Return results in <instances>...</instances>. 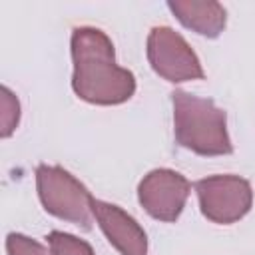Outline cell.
<instances>
[{
  "mask_svg": "<svg viewBox=\"0 0 255 255\" xmlns=\"http://www.w3.org/2000/svg\"><path fill=\"white\" fill-rule=\"evenodd\" d=\"M74 92L98 106L128 102L135 92V78L129 70L116 64L112 40L94 26H80L72 32Z\"/></svg>",
  "mask_w": 255,
  "mask_h": 255,
  "instance_id": "cell-1",
  "label": "cell"
},
{
  "mask_svg": "<svg viewBox=\"0 0 255 255\" xmlns=\"http://www.w3.org/2000/svg\"><path fill=\"white\" fill-rule=\"evenodd\" d=\"M175 139L181 147L199 155H227L233 151L227 133V116L207 98L183 90L171 92Z\"/></svg>",
  "mask_w": 255,
  "mask_h": 255,
  "instance_id": "cell-2",
  "label": "cell"
},
{
  "mask_svg": "<svg viewBox=\"0 0 255 255\" xmlns=\"http://www.w3.org/2000/svg\"><path fill=\"white\" fill-rule=\"evenodd\" d=\"M36 185L40 201L48 213L90 229L94 197L80 179L60 165L42 163L36 167Z\"/></svg>",
  "mask_w": 255,
  "mask_h": 255,
  "instance_id": "cell-3",
  "label": "cell"
},
{
  "mask_svg": "<svg viewBox=\"0 0 255 255\" xmlns=\"http://www.w3.org/2000/svg\"><path fill=\"white\" fill-rule=\"evenodd\" d=\"M201 213L221 225L239 221L253 203L251 183L239 175H211L195 183Z\"/></svg>",
  "mask_w": 255,
  "mask_h": 255,
  "instance_id": "cell-4",
  "label": "cell"
},
{
  "mask_svg": "<svg viewBox=\"0 0 255 255\" xmlns=\"http://www.w3.org/2000/svg\"><path fill=\"white\" fill-rule=\"evenodd\" d=\"M147 58L155 74L167 82L201 80L203 68L197 54L181 34L169 26H155L147 36Z\"/></svg>",
  "mask_w": 255,
  "mask_h": 255,
  "instance_id": "cell-5",
  "label": "cell"
},
{
  "mask_svg": "<svg viewBox=\"0 0 255 255\" xmlns=\"http://www.w3.org/2000/svg\"><path fill=\"white\" fill-rule=\"evenodd\" d=\"M191 183L173 169L159 167L149 171L137 185L141 207L159 221H175L187 201Z\"/></svg>",
  "mask_w": 255,
  "mask_h": 255,
  "instance_id": "cell-6",
  "label": "cell"
},
{
  "mask_svg": "<svg viewBox=\"0 0 255 255\" xmlns=\"http://www.w3.org/2000/svg\"><path fill=\"white\" fill-rule=\"evenodd\" d=\"M92 213L108 241L122 255H147V235L129 213L102 199L92 201Z\"/></svg>",
  "mask_w": 255,
  "mask_h": 255,
  "instance_id": "cell-7",
  "label": "cell"
},
{
  "mask_svg": "<svg viewBox=\"0 0 255 255\" xmlns=\"http://www.w3.org/2000/svg\"><path fill=\"white\" fill-rule=\"evenodd\" d=\"M169 10L177 16V20L207 38H215L223 32L225 28V8L219 2H189V0H177V2H167Z\"/></svg>",
  "mask_w": 255,
  "mask_h": 255,
  "instance_id": "cell-8",
  "label": "cell"
},
{
  "mask_svg": "<svg viewBox=\"0 0 255 255\" xmlns=\"http://www.w3.org/2000/svg\"><path fill=\"white\" fill-rule=\"evenodd\" d=\"M48 243L52 255H96L88 241L64 231H52L48 235Z\"/></svg>",
  "mask_w": 255,
  "mask_h": 255,
  "instance_id": "cell-9",
  "label": "cell"
},
{
  "mask_svg": "<svg viewBox=\"0 0 255 255\" xmlns=\"http://www.w3.org/2000/svg\"><path fill=\"white\" fill-rule=\"evenodd\" d=\"M0 108H2V114H0V122H2L0 135L2 137H8L16 129V126H18V120H20V104H18V98L6 86L0 88Z\"/></svg>",
  "mask_w": 255,
  "mask_h": 255,
  "instance_id": "cell-10",
  "label": "cell"
},
{
  "mask_svg": "<svg viewBox=\"0 0 255 255\" xmlns=\"http://www.w3.org/2000/svg\"><path fill=\"white\" fill-rule=\"evenodd\" d=\"M6 251H8V255H52V253H48V249L42 243L26 237L22 233H10L6 237Z\"/></svg>",
  "mask_w": 255,
  "mask_h": 255,
  "instance_id": "cell-11",
  "label": "cell"
}]
</instances>
